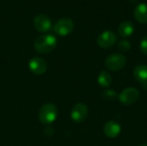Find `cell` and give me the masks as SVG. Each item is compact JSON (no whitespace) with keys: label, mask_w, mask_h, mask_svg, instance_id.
Returning a JSON list of instances; mask_svg holds the SVG:
<instances>
[{"label":"cell","mask_w":147,"mask_h":146,"mask_svg":"<svg viewBox=\"0 0 147 146\" xmlns=\"http://www.w3.org/2000/svg\"><path fill=\"white\" fill-rule=\"evenodd\" d=\"M97 82L100 86H102L103 88H108L109 86H110V84L112 83V77H111L110 74L109 72H107L106 71H102L100 72V74L98 75Z\"/></svg>","instance_id":"cell-14"},{"label":"cell","mask_w":147,"mask_h":146,"mask_svg":"<svg viewBox=\"0 0 147 146\" xmlns=\"http://www.w3.org/2000/svg\"><path fill=\"white\" fill-rule=\"evenodd\" d=\"M74 29V22L71 18H62L59 20L53 28L56 34L59 36H66L70 34Z\"/></svg>","instance_id":"cell-5"},{"label":"cell","mask_w":147,"mask_h":146,"mask_svg":"<svg viewBox=\"0 0 147 146\" xmlns=\"http://www.w3.org/2000/svg\"><path fill=\"white\" fill-rule=\"evenodd\" d=\"M140 96V91L136 88L130 87L123 89L121 92V94L118 96V99L123 105L129 106L135 103L139 100Z\"/></svg>","instance_id":"cell-4"},{"label":"cell","mask_w":147,"mask_h":146,"mask_svg":"<svg viewBox=\"0 0 147 146\" xmlns=\"http://www.w3.org/2000/svg\"><path fill=\"white\" fill-rule=\"evenodd\" d=\"M117 41V35L109 30L102 32L97 38V44L102 48H109Z\"/></svg>","instance_id":"cell-8"},{"label":"cell","mask_w":147,"mask_h":146,"mask_svg":"<svg viewBox=\"0 0 147 146\" xmlns=\"http://www.w3.org/2000/svg\"><path fill=\"white\" fill-rule=\"evenodd\" d=\"M89 114V108L86 104L78 102L75 104L71 111V118L76 123L84 122Z\"/></svg>","instance_id":"cell-6"},{"label":"cell","mask_w":147,"mask_h":146,"mask_svg":"<svg viewBox=\"0 0 147 146\" xmlns=\"http://www.w3.org/2000/svg\"><path fill=\"white\" fill-rule=\"evenodd\" d=\"M118 48L122 52H127L131 48V43L127 40H121L118 43Z\"/></svg>","instance_id":"cell-16"},{"label":"cell","mask_w":147,"mask_h":146,"mask_svg":"<svg viewBox=\"0 0 147 146\" xmlns=\"http://www.w3.org/2000/svg\"><path fill=\"white\" fill-rule=\"evenodd\" d=\"M58 116V108L53 103H46L39 110V120L44 125H50L54 122Z\"/></svg>","instance_id":"cell-2"},{"label":"cell","mask_w":147,"mask_h":146,"mask_svg":"<svg viewBox=\"0 0 147 146\" xmlns=\"http://www.w3.org/2000/svg\"><path fill=\"white\" fill-rule=\"evenodd\" d=\"M134 76L139 83L142 84H147V65H137L134 69Z\"/></svg>","instance_id":"cell-12"},{"label":"cell","mask_w":147,"mask_h":146,"mask_svg":"<svg viewBox=\"0 0 147 146\" xmlns=\"http://www.w3.org/2000/svg\"><path fill=\"white\" fill-rule=\"evenodd\" d=\"M34 27L38 32L46 33L51 29L52 22L47 15L40 14L34 18Z\"/></svg>","instance_id":"cell-9"},{"label":"cell","mask_w":147,"mask_h":146,"mask_svg":"<svg viewBox=\"0 0 147 146\" xmlns=\"http://www.w3.org/2000/svg\"><path fill=\"white\" fill-rule=\"evenodd\" d=\"M139 146H147V144H141V145H140Z\"/></svg>","instance_id":"cell-18"},{"label":"cell","mask_w":147,"mask_h":146,"mask_svg":"<svg viewBox=\"0 0 147 146\" xmlns=\"http://www.w3.org/2000/svg\"><path fill=\"white\" fill-rule=\"evenodd\" d=\"M140 49L143 54L147 55V35L141 40L140 44Z\"/></svg>","instance_id":"cell-17"},{"label":"cell","mask_w":147,"mask_h":146,"mask_svg":"<svg viewBox=\"0 0 147 146\" xmlns=\"http://www.w3.org/2000/svg\"><path fill=\"white\" fill-rule=\"evenodd\" d=\"M102 96L104 100L107 101H114L116 98H118L117 93L113 89H106L102 93Z\"/></svg>","instance_id":"cell-15"},{"label":"cell","mask_w":147,"mask_h":146,"mask_svg":"<svg viewBox=\"0 0 147 146\" xmlns=\"http://www.w3.org/2000/svg\"><path fill=\"white\" fill-rule=\"evenodd\" d=\"M127 65V58L121 53H112L105 59V67L111 71H118Z\"/></svg>","instance_id":"cell-3"},{"label":"cell","mask_w":147,"mask_h":146,"mask_svg":"<svg viewBox=\"0 0 147 146\" xmlns=\"http://www.w3.org/2000/svg\"><path fill=\"white\" fill-rule=\"evenodd\" d=\"M121 131V127L120 124L115 120H109L108 121L103 127L104 134L109 138V139H115L116 138Z\"/></svg>","instance_id":"cell-10"},{"label":"cell","mask_w":147,"mask_h":146,"mask_svg":"<svg viewBox=\"0 0 147 146\" xmlns=\"http://www.w3.org/2000/svg\"><path fill=\"white\" fill-rule=\"evenodd\" d=\"M118 32H119L120 35L122 36L123 38L129 37L134 32V25L133 22H131L129 21H125L120 24V26L118 28Z\"/></svg>","instance_id":"cell-13"},{"label":"cell","mask_w":147,"mask_h":146,"mask_svg":"<svg viewBox=\"0 0 147 146\" xmlns=\"http://www.w3.org/2000/svg\"><path fill=\"white\" fill-rule=\"evenodd\" d=\"M134 16L136 20L142 24L147 23V4L145 3H140L134 9Z\"/></svg>","instance_id":"cell-11"},{"label":"cell","mask_w":147,"mask_h":146,"mask_svg":"<svg viewBox=\"0 0 147 146\" xmlns=\"http://www.w3.org/2000/svg\"><path fill=\"white\" fill-rule=\"evenodd\" d=\"M28 69L34 75H42L47 70V63L42 58L34 57L29 60Z\"/></svg>","instance_id":"cell-7"},{"label":"cell","mask_w":147,"mask_h":146,"mask_svg":"<svg viewBox=\"0 0 147 146\" xmlns=\"http://www.w3.org/2000/svg\"><path fill=\"white\" fill-rule=\"evenodd\" d=\"M57 46V39L51 34L39 36L34 42V48L39 53H49Z\"/></svg>","instance_id":"cell-1"}]
</instances>
